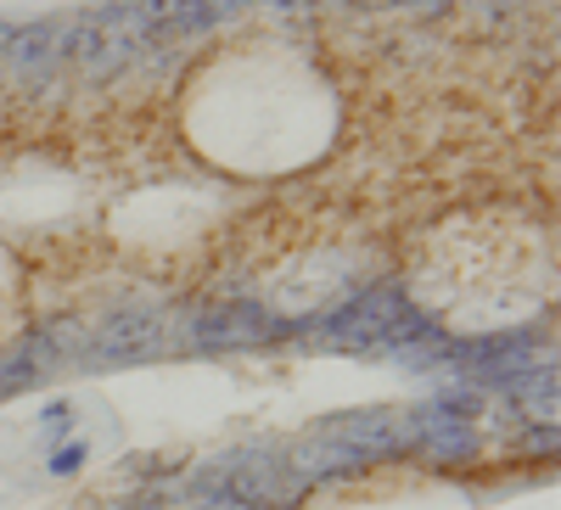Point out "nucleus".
Listing matches in <instances>:
<instances>
[{"instance_id":"nucleus-3","label":"nucleus","mask_w":561,"mask_h":510,"mask_svg":"<svg viewBox=\"0 0 561 510\" xmlns=\"http://www.w3.org/2000/svg\"><path fill=\"white\" fill-rule=\"evenodd\" d=\"M158 343H163L158 314H113V320H107V332L96 337V353L113 359V364H124V359H147V353H158Z\"/></svg>"},{"instance_id":"nucleus-4","label":"nucleus","mask_w":561,"mask_h":510,"mask_svg":"<svg viewBox=\"0 0 561 510\" xmlns=\"http://www.w3.org/2000/svg\"><path fill=\"white\" fill-rule=\"evenodd\" d=\"M73 466H79V443H68V449L51 460V472H73Z\"/></svg>"},{"instance_id":"nucleus-1","label":"nucleus","mask_w":561,"mask_h":510,"mask_svg":"<svg viewBox=\"0 0 561 510\" xmlns=\"http://www.w3.org/2000/svg\"><path fill=\"white\" fill-rule=\"evenodd\" d=\"M404 314V292L399 287H370L348 303H337L332 314L314 326V337L325 348H348V353H382L393 320Z\"/></svg>"},{"instance_id":"nucleus-5","label":"nucleus","mask_w":561,"mask_h":510,"mask_svg":"<svg viewBox=\"0 0 561 510\" xmlns=\"http://www.w3.org/2000/svg\"><path fill=\"white\" fill-rule=\"evenodd\" d=\"M280 7H298V0H280Z\"/></svg>"},{"instance_id":"nucleus-2","label":"nucleus","mask_w":561,"mask_h":510,"mask_svg":"<svg viewBox=\"0 0 561 510\" xmlns=\"http://www.w3.org/2000/svg\"><path fill=\"white\" fill-rule=\"evenodd\" d=\"M293 332H298L293 320H270L253 303H230V309H214L197 320L192 348H259L270 337H293Z\"/></svg>"}]
</instances>
